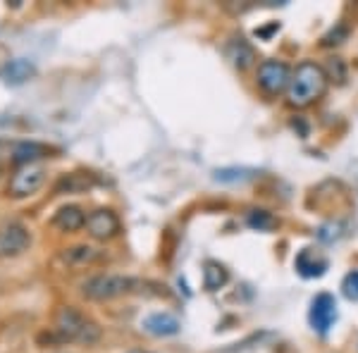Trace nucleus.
Returning <instances> with one entry per match:
<instances>
[{
    "instance_id": "f257e3e1",
    "label": "nucleus",
    "mask_w": 358,
    "mask_h": 353,
    "mask_svg": "<svg viewBox=\"0 0 358 353\" xmlns=\"http://www.w3.org/2000/svg\"><path fill=\"white\" fill-rule=\"evenodd\" d=\"M327 89V74L325 69L315 62H301L296 72L292 74L289 89H287V101L294 108H306L315 103Z\"/></svg>"
},
{
    "instance_id": "1a4fd4ad",
    "label": "nucleus",
    "mask_w": 358,
    "mask_h": 353,
    "mask_svg": "<svg viewBox=\"0 0 358 353\" xmlns=\"http://www.w3.org/2000/svg\"><path fill=\"white\" fill-rule=\"evenodd\" d=\"M143 329L153 337H172L179 332V320L170 312H153L143 320Z\"/></svg>"
},
{
    "instance_id": "423d86ee",
    "label": "nucleus",
    "mask_w": 358,
    "mask_h": 353,
    "mask_svg": "<svg viewBox=\"0 0 358 353\" xmlns=\"http://www.w3.org/2000/svg\"><path fill=\"white\" fill-rule=\"evenodd\" d=\"M45 182V170L38 165H24L15 172V177L10 179V194L15 199H24V196L36 194Z\"/></svg>"
},
{
    "instance_id": "7ed1b4c3",
    "label": "nucleus",
    "mask_w": 358,
    "mask_h": 353,
    "mask_svg": "<svg viewBox=\"0 0 358 353\" xmlns=\"http://www.w3.org/2000/svg\"><path fill=\"white\" fill-rule=\"evenodd\" d=\"M134 280L124 275H96L82 284V294L91 301H113L131 291Z\"/></svg>"
},
{
    "instance_id": "aec40b11",
    "label": "nucleus",
    "mask_w": 358,
    "mask_h": 353,
    "mask_svg": "<svg viewBox=\"0 0 358 353\" xmlns=\"http://www.w3.org/2000/svg\"><path fill=\"white\" fill-rule=\"evenodd\" d=\"M342 291L349 301H358V270L349 272L342 282Z\"/></svg>"
},
{
    "instance_id": "a211bd4d",
    "label": "nucleus",
    "mask_w": 358,
    "mask_h": 353,
    "mask_svg": "<svg viewBox=\"0 0 358 353\" xmlns=\"http://www.w3.org/2000/svg\"><path fill=\"white\" fill-rule=\"evenodd\" d=\"M246 224L251 229H258V231H270L277 227V219L270 215L268 210H251L246 217Z\"/></svg>"
},
{
    "instance_id": "4468645a",
    "label": "nucleus",
    "mask_w": 358,
    "mask_h": 353,
    "mask_svg": "<svg viewBox=\"0 0 358 353\" xmlns=\"http://www.w3.org/2000/svg\"><path fill=\"white\" fill-rule=\"evenodd\" d=\"M45 150H48V148L41 146V143H34V141L29 143V141H27V143H20V146L15 148L13 160H15L17 165H22V167H24V165H31L36 158H43V155H45Z\"/></svg>"
},
{
    "instance_id": "39448f33",
    "label": "nucleus",
    "mask_w": 358,
    "mask_h": 353,
    "mask_svg": "<svg viewBox=\"0 0 358 353\" xmlns=\"http://www.w3.org/2000/svg\"><path fill=\"white\" fill-rule=\"evenodd\" d=\"M31 244V234L24 224L10 222L0 227V258H15L24 253Z\"/></svg>"
},
{
    "instance_id": "20e7f679",
    "label": "nucleus",
    "mask_w": 358,
    "mask_h": 353,
    "mask_svg": "<svg viewBox=\"0 0 358 353\" xmlns=\"http://www.w3.org/2000/svg\"><path fill=\"white\" fill-rule=\"evenodd\" d=\"M292 82V69L285 65V62L277 60H265L258 67V86L270 96H277L282 91L289 89Z\"/></svg>"
},
{
    "instance_id": "f8f14e48",
    "label": "nucleus",
    "mask_w": 358,
    "mask_h": 353,
    "mask_svg": "<svg viewBox=\"0 0 358 353\" xmlns=\"http://www.w3.org/2000/svg\"><path fill=\"white\" fill-rule=\"evenodd\" d=\"M0 77H3L5 82H10V84H24L27 79L34 77V65L29 60H22V57H20V60L8 62Z\"/></svg>"
},
{
    "instance_id": "9d476101",
    "label": "nucleus",
    "mask_w": 358,
    "mask_h": 353,
    "mask_svg": "<svg viewBox=\"0 0 358 353\" xmlns=\"http://www.w3.org/2000/svg\"><path fill=\"white\" fill-rule=\"evenodd\" d=\"M224 53H227L229 62L236 67V69H246L253 65V60H256V53H253V48L248 45V41L244 38H232V41L227 43V48H224Z\"/></svg>"
},
{
    "instance_id": "dca6fc26",
    "label": "nucleus",
    "mask_w": 358,
    "mask_h": 353,
    "mask_svg": "<svg viewBox=\"0 0 358 353\" xmlns=\"http://www.w3.org/2000/svg\"><path fill=\"white\" fill-rule=\"evenodd\" d=\"M94 177L84 175V172H72V175L62 177L60 184H57V191H67V194H79V191H86L94 187Z\"/></svg>"
},
{
    "instance_id": "f03ea898",
    "label": "nucleus",
    "mask_w": 358,
    "mask_h": 353,
    "mask_svg": "<svg viewBox=\"0 0 358 353\" xmlns=\"http://www.w3.org/2000/svg\"><path fill=\"white\" fill-rule=\"evenodd\" d=\"M55 332L67 341H77V344H96L101 339V327L96 325L91 317L79 312L72 305H65L55 312Z\"/></svg>"
},
{
    "instance_id": "4be33fe9",
    "label": "nucleus",
    "mask_w": 358,
    "mask_h": 353,
    "mask_svg": "<svg viewBox=\"0 0 358 353\" xmlns=\"http://www.w3.org/2000/svg\"><path fill=\"white\" fill-rule=\"evenodd\" d=\"M129 353H143V351H129Z\"/></svg>"
},
{
    "instance_id": "0eeeda50",
    "label": "nucleus",
    "mask_w": 358,
    "mask_h": 353,
    "mask_svg": "<svg viewBox=\"0 0 358 353\" xmlns=\"http://www.w3.org/2000/svg\"><path fill=\"white\" fill-rule=\"evenodd\" d=\"M310 325L313 329H317L320 334H325L327 329L334 325V320H337V301L330 294H320V296L313 298V303H310Z\"/></svg>"
},
{
    "instance_id": "9b49d317",
    "label": "nucleus",
    "mask_w": 358,
    "mask_h": 353,
    "mask_svg": "<svg viewBox=\"0 0 358 353\" xmlns=\"http://www.w3.org/2000/svg\"><path fill=\"white\" fill-rule=\"evenodd\" d=\"M53 224L62 231H77L86 224V215L79 206H65L55 212Z\"/></svg>"
},
{
    "instance_id": "412c9836",
    "label": "nucleus",
    "mask_w": 358,
    "mask_h": 353,
    "mask_svg": "<svg viewBox=\"0 0 358 353\" xmlns=\"http://www.w3.org/2000/svg\"><path fill=\"white\" fill-rule=\"evenodd\" d=\"M344 36H346V29H344V27H339L337 31L327 34V36L322 38V43H325V45H332V43H342V41H339V38H344Z\"/></svg>"
},
{
    "instance_id": "f3484780",
    "label": "nucleus",
    "mask_w": 358,
    "mask_h": 353,
    "mask_svg": "<svg viewBox=\"0 0 358 353\" xmlns=\"http://www.w3.org/2000/svg\"><path fill=\"white\" fill-rule=\"evenodd\" d=\"M258 172L256 170H248V167H224V170H217L215 172V179L222 184H244L248 179H253Z\"/></svg>"
},
{
    "instance_id": "6e6552de",
    "label": "nucleus",
    "mask_w": 358,
    "mask_h": 353,
    "mask_svg": "<svg viewBox=\"0 0 358 353\" xmlns=\"http://www.w3.org/2000/svg\"><path fill=\"white\" fill-rule=\"evenodd\" d=\"M86 229H89V234L94 236V239L106 241V239H113L120 231V219L113 210L101 208V210H94L86 217Z\"/></svg>"
},
{
    "instance_id": "6ab92c4d",
    "label": "nucleus",
    "mask_w": 358,
    "mask_h": 353,
    "mask_svg": "<svg viewBox=\"0 0 358 353\" xmlns=\"http://www.w3.org/2000/svg\"><path fill=\"white\" fill-rule=\"evenodd\" d=\"M96 258V248L91 246H74V248H67L65 253V260L72 265H86Z\"/></svg>"
},
{
    "instance_id": "2eb2a0df",
    "label": "nucleus",
    "mask_w": 358,
    "mask_h": 353,
    "mask_svg": "<svg viewBox=\"0 0 358 353\" xmlns=\"http://www.w3.org/2000/svg\"><path fill=\"white\" fill-rule=\"evenodd\" d=\"M227 280H229V275H227V270L222 268L220 263H206V270H203V284L208 291H217L220 287L227 284Z\"/></svg>"
},
{
    "instance_id": "ddd939ff",
    "label": "nucleus",
    "mask_w": 358,
    "mask_h": 353,
    "mask_svg": "<svg viewBox=\"0 0 358 353\" xmlns=\"http://www.w3.org/2000/svg\"><path fill=\"white\" fill-rule=\"evenodd\" d=\"M296 270L303 277H320L327 270V260L315 258V253L310 248H306V251H301V256L296 258Z\"/></svg>"
}]
</instances>
